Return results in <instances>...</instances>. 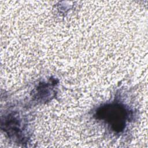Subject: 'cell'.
Masks as SVG:
<instances>
[{"label": "cell", "instance_id": "obj_1", "mask_svg": "<svg viewBox=\"0 0 148 148\" xmlns=\"http://www.w3.org/2000/svg\"><path fill=\"white\" fill-rule=\"evenodd\" d=\"M95 116L97 119L103 120L113 131L117 132L123 131L129 116L127 109L117 103L107 104L99 108Z\"/></svg>", "mask_w": 148, "mask_h": 148}]
</instances>
